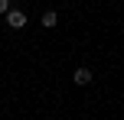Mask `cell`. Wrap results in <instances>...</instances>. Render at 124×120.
Listing matches in <instances>:
<instances>
[{"label": "cell", "mask_w": 124, "mask_h": 120, "mask_svg": "<svg viewBox=\"0 0 124 120\" xmlns=\"http://www.w3.org/2000/svg\"><path fill=\"white\" fill-rule=\"evenodd\" d=\"M7 26H10V29H23V26H26V13L10 6V13H7Z\"/></svg>", "instance_id": "cell-1"}, {"label": "cell", "mask_w": 124, "mask_h": 120, "mask_svg": "<svg viewBox=\"0 0 124 120\" xmlns=\"http://www.w3.org/2000/svg\"><path fill=\"white\" fill-rule=\"evenodd\" d=\"M72 81H75V84H92V68H85V65L75 68V71H72Z\"/></svg>", "instance_id": "cell-2"}, {"label": "cell", "mask_w": 124, "mask_h": 120, "mask_svg": "<svg viewBox=\"0 0 124 120\" xmlns=\"http://www.w3.org/2000/svg\"><path fill=\"white\" fill-rule=\"evenodd\" d=\"M39 23H43L46 29H52V26L59 23V13H56V10H46V13H43V19H39Z\"/></svg>", "instance_id": "cell-3"}, {"label": "cell", "mask_w": 124, "mask_h": 120, "mask_svg": "<svg viewBox=\"0 0 124 120\" xmlns=\"http://www.w3.org/2000/svg\"><path fill=\"white\" fill-rule=\"evenodd\" d=\"M0 13H3V16L10 13V0H0Z\"/></svg>", "instance_id": "cell-4"}]
</instances>
